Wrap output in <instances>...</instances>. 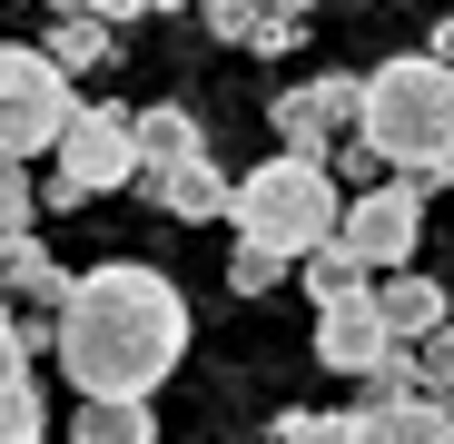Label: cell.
<instances>
[{"instance_id": "14", "label": "cell", "mask_w": 454, "mask_h": 444, "mask_svg": "<svg viewBox=\"0 0 454 444\" xmlns=\"http://www.w3.org/2000/svg\"><path fill=\"white\" fill-rule=\"evenodd\" d=\"M69 444H159V415H148V395H80Z\"/></svg>"}, {"instance_id": "17", "label": "cell", "mask_w": 454, "mask_h": 444, "mask_svg": "<svg viewBox=\"0 0 454 444\" xmlns=\"http://www.w3.org/2000/svg\"><path fill=\"white\" fill-rule=\"evenodd\" d=\"M365 277H375V267H365L346 238H317V247H307V286H317V307H326V296H346V286H365Z\"/></svg>"}, {"instance_id": "12", "label": "cell", "mask_w": 454, "mask_h": 444, "mask_svg": "<svg viewBox=\"0 0 454 444\" xmlns=\"http://www.w3.org/2000/svg\"><path fill=\"white\" fill-rule=\"evenodd\" d=\"M50 59L80 80V69H109L119 59V20H99L90 0H59V20H50Z\"/></svg>"}, {"instance_id": "21", "label": "cell", "mask_w": 454, "mask_h": 444, "mask_svg": "<svg viewBox=\"0 0 454 444\" xmlns=\"http://www.w3.org/2000/svg\"><path fill=\"white\" fill-rule=\"evenodd\" d=\"M198 11H207V30H217V40H247V30L277 11V0H198Z\"/></svg>"}, {"instance_id": "19", "label": "cell", "mask_w": 454, "mask_h": 444, "mask_svg": "<svg viewBox=\"0 0 454 444\" xmlns=\"http://www.w3.org/2000/svg\"><path fill=\"white\" fill-rule=\"evenodd\" d=\"M30 217H40V188L20 178V159H0V238H11V228H30Z\"/></svg>"}, {"instance_id": "3", "label": "cell", "mask_w": 454, "mask_h": 444, "mask_svg": "<svg viewBox=\"0 0 454 444\" xmlns=\"http://www.w3.org/2000/svg\"><path fill=\"white\" fill-rule=\"evenodd\" d=\"M238 238H267V247H286V257H307L317 238H336L346 228V188H336V168L326 159H307V148H277L267 168H247L238 178Z\"/></svg>"}, {"instance_id": "11", "label": "cell", "mask_w": 454, "mask_h": 444, "mask_svg": "<svg viewBox=\"0 0 454 444\" xmlns=\"http://www.w3.org/2000/svg\"><path fill=\"white\" fill-rule=\"evenodd\" d=\"M148 198H159L168 217H227V207H238V178H227L207 148H198V159H178V168L148 178Z\"/></svg>"}, {"instance_id": "7", "label": "cell", "mask_w": 454, "mask_h": 444, "mask_svg": "<svg viewBox=\"0 0 454 444\" xmlns=\"http://www.w3.org/2000/svg\"><path fill=\"white\" fill-rule=\"evenodd\" d=\"M267 119H277V138H286V148L326 159L336 138H356V129H365V80H346V69H317V80H296Z\"/></svg>"}, {"instance_id": "6", "label": "cell", "mask_w": 454, "mask_h": 444, "mask_svg": "<svg viewBox=\"0 0 454 444\" xmlns=\"http://www.w3.org/2000/svg\"><path fill=\"white\" fill-rule=\"evenodd\" d=\"M317 355L336 365V376H356V386L375 376V365H395V355H405V336H395V316H386V296H375V277L317 307Z\"/></svg>"}, {"instance_id": "22", "label": "cell", "mask_w": 454, "mask_h": 444, "mask_svg": "<svg viewBox=\"0 0 454 444\" xmlns=\"http://www.w3.org/2000/svg\"><path fill=\"white\" fill-rule=\"evenodd\" d=\"M326 444H386V415H375V405H336L326 415Z\"/></svg>"}, {"instance_id": "16", "label": "cell", "mask_w": 454, "mask_h": 444, "mask_svg": "<svg viewBox=\"0 0 454 444\" xmlns=\"http://www.w3.org/2000/svg\"><path fill=\"white\" fill-rule=\"evenodd\" d=\"M365 405L386 415V444H454V405L425 395V386H405V395H375L365 386Z\"/></svg>"}, {"instance_id": "5", "label": "cell", "mask_w": 454, "mask_h": 444, "mask_svg": "<svg viewBox=\"0 0 454 444\" xmlns=\"http://www.w3.org/2000/svg\"><path fill=\"white\" fill-rule=\"evenodd\" d=\"M50 159H59V188H50V198H59V207H90V198H109V188L138 178V119H129V109H80V119L59 129Z\"/></svg>"}, {"instance_id": "2", "label": "cell", "mask_w": 454, "mask_h": 444, "mask_svg": "<svg viewBox=\"0 0 454 444\" xmlns=\"http://www.w3.org/2000/svg\"><path fill=\"white\" fill-rule=\"evenodd\" d=\"M365 148L415 188H454V59L415 50L365 69Z\"/></svg>"}, {"instance_id": "9", "label": "cell", "mask_w": 454, "mask_h": 444, "mask_svg": "<svg viewBox=\"0 0 454 444\" xmlns=\"http://www.w3.org/2000/svg\"><path fill=\"white\" fill-rule=\"evenodd\" d=\"M30 346H50V316H20L0 296V444H50V405L30 376Z\"/></svg>"}, {"instance_id": "18", "label": "cell", "mask_w": 454, "mask_h": 444, "mask_svg": "<svg viewBox=\"0 0 454 444\" xmlns=\"http://www.w3.org/2000/svg\"><path fill=\"white\" fill-rule=\"evenodd\" d=\"M286 267H296L286 247H267V238H238V257H227V286H238V296H267Z\"/></svg>"}, {"instance_id": "4", "label": "cell", "mask_w": 454, "mask_h": 444, "mask_svg": "<svg viewBox=\"0 0 454 444\" xmlns=\"http://www.w3.org/2000/svg\"><path fill=\"white\" fill-rule=\"evenodd\" d=\"M80 119V90L50 50H0V159H40Z\"/></svg>"}, {"instance_id": "13", "label": "cell", "mask_w": 454, "mask_h": 444, "mask_svg": "<svg viewBox=\"0 0 454 444\" xmlns=\"http://www.w3.org/2000/svg\"><path fill=\"white\" fill-rule=\"evenodd\" d=\"M375 296H386V316H395V336H405V346H425L434 326H454L444 286H434V277H415V267H386V277H375Z\"/></svg>"}, {"instance_id": "24", "label": "cell", "mask_w": 454, "mask_h": 444, "mask_svg": "<svg viewBox=\"0 0 454 444\" xmlns=\"http://www.w3.org/2000/svg\"><path fill=\"white\" fill-rule=\"evenodd\" d=\"M267 444H326V415L296 405V415H277V425H267Z\"/></svg>"}, {"instance_id": "8", "label": "cell", "mask_w": 454, "mask_h": 444, "mask_svg": "<svg viewBox=\"0 0 454 444\" xmlns=\"http://www.w3.org/2000/svg\"><path fill=\"white\" fill-rule=\"evenodd\" d=\"M336 238H346L375 277H386V267H405V257H415V238H425V188H415V178H395V188H356Z\"/></svg>"}, {"instance_id": "15", "label": "cell", "mask_w": 454, "mask_h": 444, "mask_svg": "<svg viewBox=\"0 0 454 444\" xmlns=\"http://www.w3.org/2000/svg\"><path fill=\"white\" fill-rule=\"evenodd\" d=\"M138 119V178H159V168H178V159H198V109H178V99H159V109H129Z\"/></svg>"}, {"instance_id": "26", "label": "cell", "mask_w": 454, "mask_h": 444, "mask_svg": "<svg viewBox=\"0 0 454 444\" xmlns=\"http://www.w3.org/2000/svg\"><path fill=\"white\" fill-rule=\"evenodd\" d=\"M434 59H454V11H444V20H434Z\"/></svg>"}, {"instance_id": "20", "label": "cell", "mask_w": 454, "mask_h": 444, "mask_svg": "<svg viewBox=\"0 0 454 444\" xmlns=\"http://www.w3.org/2000/svg\"><path fill=\"white\" fill-rule=\"evenodd\" d=\"M415 376H425V395H444V405H454V326H434V336H425Z\"/></svg>"}, {"instance_id": "27", "label": "cell", "mask_w": 454, "mask_h": 444, "mask_svg": "<svg viewBox=\"0 0 454 444\" xmlns=\"http://www.w3.org/2000/svg\"><path fill=\"white\" fill-rule=\"evenodd\" d=\"M277 11H317V0H277Z\"/></svg>"}, {"instance_id": "1", "label": "cell", "mask_w": 454, "mask_h": 444, "mask_svg": "<svg viewBox=\"0 0 454 444\" xmlns=\"http://www.w3.org/2000/svg\"><path fill=\"white\" fill-rule=\"evenodd\" d=\"M50 355L69 395H159L188 355V296L168 267L109 257L90 277H69L59 316H50Z\"/></svg>"}, {"instance_id": "25", "label": "cell", "mask_w": 454, "mask_h": 444, "mask_svg": "<svg viewBox=\"0 0 454 444\" xmlns=\"http://www.w3.org/2000/svg\"><path fill=\"white\" fill-rule=\"evenodd\" d=\"M99 20H148V11H168V0H90Z\"/></svg>"}, {"instance_id": "23", "label": "cell", "mask_w": 454, "mask_h": 444, "mask_svg": "<svg viewBox=\"0 0 454 444\" xmlns=\"http://www.w3.org/2000/svg\"><path fill=\"white\" fill-rule=\"evenodd\" d=\"M296 20H307V11H267V20L247 30V50H257V59H277V50H296Z\"/></svg>"}, {"instance_id": "10", "label": "cell", "mask_w": 454, "mask_h": 444, "mask_svg": "<svg viewBox=\"0 0 454 444\" xmlns=\"http://www.w3.org/2000/svg\"><path fill=\"white\" fill-rule=\"evenodd\" d=\"M0 296H11V307H30V316H59L69 267L40 247V228H11V238H0Z\"/></svg>"}]
</instances>
